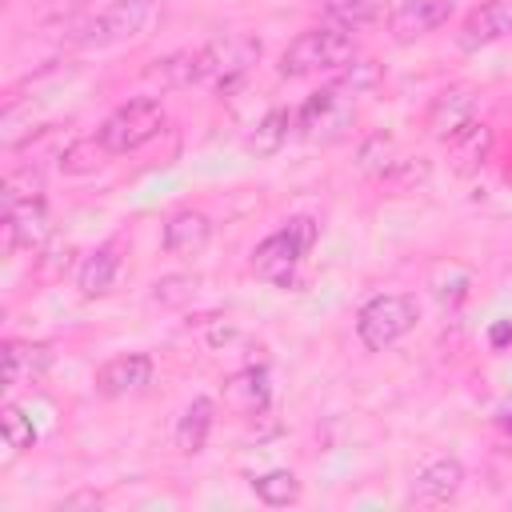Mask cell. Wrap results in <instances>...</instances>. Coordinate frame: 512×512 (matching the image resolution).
<instances>
[{"mask_svg": "<svg viewBox=\"0 0 512 512\" xmlns=\"http://www.w3.org/2000/svg\"><path fill=\"white\" fill-rule=\"evenodd\" d=\"M376 88H380V64L376 60H352L348 68H340V76L332 84H324L316 96L304 100V108L296 112V132L312 144L340 140L356 124L364 100Z\"/></svg>", "mask_w": 512, "mask_h": 512, "instance_id": "obj_1", "label": "cell"}, {"mask_svg": "<svg viewBox=\"0 0 512 512\" xmlns=\"http://www.w3.org/2000/svg\"><path fill=\"white\" fill-rule=\"evenodd\" d=\"M320 228L312 216H292L284 228H276L272 236H264L252 248V272L276 288H296V272L304 264V256L312 252Z\"/></svg>", "mask_w": 512, "mask_h": 512, "instance_id": "obj_2", "label": "cell"}, {"mask_svg": "<svg viewBox=\"0 0 512 512\" xmlns=\"http://www.w3.org/2000/svg\"><path fill=\"white\" fill-rule=\"evenodd\" d=\"M356 60V32L320 24L300 32L284 52H280V76H316V72H340Z\"/></svg>", "mask_w": 512, "mask_h": 512, "instance_id": "obj_3", "label": "cell"}, {"mask_svg": "<svg viewBox=\"0 0 512 512\" xmlns=\"http://www.w3.org/2000/svg\"><path fill=\"white\" fill-rule=\"evenodd\" d=\"M260 60V40L252 32H228L192 48V80L216 92L236 88Z\"/></svg>", "mask_w": 512, "mask_h": 512, "instance_id": "obj_4", "label": "cell"}, {"mask_svg": "<svg viewBox=\"0 0 512 512\" xmlns=\"http://www.w3.org/2000/svg\"><path fill=\"white\" fill-rule=\"evenodd\" d=\"M160 128H164V104L152 96H136L104 116V124L96 128V144L104 156H128L144 148Z\"/></svg>", "mask_w": 512, "mask_h": 512, "instance_id": "obj_5", "label": "cell"}, {"mask_svg": "<svg viewBox=\"0 0 512 512\" xmlns=\"http://www.w3.org/2000/svg\"><path fill=\"white\" fill-rule=\"evenodd\" d=\"M420 320V304L408 292H384L372 296L360 312H356V336L368 352H384L392 348L400 336H408Z\"/></svg>", "mask_w": 512, "mask_h": 512, "instance_id": "obj_6", "label": "cell"}, {"mask_svg": "<svg viewBox=\"0 0 512 512\" xmlns=\"http://www.w3.org/2000/svg\"><path fill=\"white\" fill-rule=\"evenodd\" d=\"M156 16H160V0H112L96 20H88L72 36V44L76 48H112V44L144 36Z\"/></svg>", "mask_w": 512, "mask_h": 512, "instance_id": "obj_7", "label": "cell"}, {"mask_svg": "<svg viewBox=\"0 0 512 512\" xmlns=\"http://www.w3.org/2000/svg\"><path fill=\"white\" fill-rule=\"evenodd\" d=\"M476 104H480V96L468 84H452V88L436 92L432 104H428V112H424V132L432 140H444L448 144L460 128H468L476 120Z\"/></svg>", "mask_w": 512, "mask_h": 512, "instance_id": "obj_8", "label": "cell"}, {"mask_svg": "<svg viewBox=\"0 0 512 512\" xmlns=\"http://www.w3.org/2000/svg\"><path fill=\"white\" fill-rule=\"evenodd\" d=\"M224 408L236 412V416H264L272 408V376L264 364H248V368H236L224 388Z\"/></svg>", "mask_w": 512, "mask_h": 512, "instance_id": "obj_9", "label": "cell"}, {"mask_svg": "<svg viewBox=\"0 0 512 512\" xmlns=\"http://www.w3.org/2000/svg\"><path fill=\"white\" fill-rule=\"evenodd\" d=\"M504 36H512V0H484L464 16L456 44L464 52H476V48H488Z\"/></svg>", "mask_w": 512, "mask_h": 512, "instance_id": "obj_10", "label": "cell"}, {"mask_svg": "<svg viewBox=\"0 0 512 512\" xmlns=\"http://www.w3.org/2000/svg\"><path fill=\"white\" fill-rule=\"evenodd\" d=\"M448 16H452V0H400L388 12V32L396 44H412L432 28H440Z\"/></svg>", "mask_w": 512, "mask_h": 512, "instance_id": "obj_11", "label": "cell"}, {"mask_svg": "<svg viewBox=\"0 0 512 512\" xmlns=\"http://www.w3.org/2000/svg\"><path fill=\"white\" fill-rule=\"evenodd\" d=\"M464 484V464L456 456H436L428 460L416 480H412V504H424V508H436V504H448Z\"/></svg>", "mask_w": 512, "mask_h": 512, "instance_id": "obj_12", "label": "cell"}, {"mask_svg": "<svg viewBox=\"0 0 512 512\" xmlns=\"http://www.w3.org/2000/svg\"><path fill=\"white\" fill-rule=\"evenodd\" d=\"M48 236V204L40 196L4 204V252L12 248H36Z\"/></svg>", "mask_w": 512, "mask_h": 512, "instance_id": "obj_13", "label": "cell"}, {"mask_svg": "<svg viewBox=\"0 0 512 512\" xmlns=\"http://www.w3.org/2000/svg\"><path fill=\"white\" fill-rule=\"evenodd\" d=\"M152 384V356L144 352H128V356H116L108 360L100 372H96V388L100 396H132V392H144Z\"/></svg>", "mask_w": 512, "mask_h": 512, "instance_id": "obj_14", "label": "cell"}, {"mask_svg": "<svg viewBox=\"0 0 512 512\" xmlns=\"http://www.w3.org/2000/svg\"><path fill=\"white\" fill-rule=\"evenodd\" d=\"M212 240V220L196 208H180L164 220V248L172 256H200Z\"/></svg>", "mask_w": 512, "mask_h": 512, "instance_id": "obj_15", "label": "cell"}, {"mask_svg": "<svg viewBox=\"0 0 512 512\" xmlns=\"http://www.w3.org/2000/svg\"><path fill=\"white\" fill-rule=\"evenodd\" d=\"M52 364V348L48 344H32V340H4V384L20 388L32 384L48 372Z\"/></svg>", "mask_w": 512, "mask_h": 512, "instance_id": "obj_16", "label": "cell"}, {"mask_svg": "<svg viewBox=\"0 0 512 512\" xmlns=\"http://www.w3.org/2000/svg\"><path fill=\"white\" fill-rule=\"evenodd\" d=\"M116 276H120V248L116 244H100V248H92L84 260H80V268H76V288H80V296H108L112 292V284H116Z\"/></svg>", "mask_w": 512, "mask_h": 512, "instance_id": "obj_17", "label": "cell"}, {"mask_svg": "<svg viewBox=\"0 0 512 512\" xmlns=\"http://www.w3.org/2000/svg\"><path fill=\"white\" fill-rule=\"evenodd\" d=\"M488 152H492V128H488L484 120H472L468 128H460V132L448 140V160H452V168H456L460 176L480 172L484 160H488Z\"/></svg>", "mask_w": 512, "mask_h": 512, "instance_id": "obj_18", "label": "cell"}, {"mask_svg": "<svg viewBox=\"0 0 512 512\" xmlns=\"http://www.w3.org/2000/svg\"><path fill=\"white\" fill-rule=\"evenodd\" d=\"M212 420H216V404L208 396H192L176 420V448L184 456H196L204 444H208V432H212Z\"/></svg>", "mask_w": 512, "mask_h": 512, "instance_id": "obj_19", "label": "cell"}, {"mask_svg": "<svg viewBox=\"0 0 512 512\" xmlns=\"http://www.w3.org/2000/svg\"><path fill=\"white\" fill-rule=\"evenodd\" d=\"M292 128H296V112H288V108H272V112L256 124V132L248 136V152H256V156H272V152H280L284 140L292 136Z\"/></svg>", "mask_w": 512, "mask_h": 512, "instance_id": "obj_20", "label": "cell"}, {"mask_svg": "<svg viewBox=\"0 0 512 512\" xmlns=\"http://www.w3.org/2000/svg\"><path fill=\"white\" fill-rule=\"evenodd\" d=\"M252 492H256L268 508H284V504L300 500V480H296L288 468H272V472H264V476L252 480Z\"/></svg>", "mask_w": 512, "mask_h": 512, "instance_id": "obj_21", "label": "cell"}, {"mask_svg": "<svg viewBox=\"0 0 512 512\" xmlns=\"http://www.w3.org/2000/svg\"><path fill=\"white\" fill-rule=\"evenodd\" d=\"M372 16H376L372 0H324V20H328V24H336V28L360 32Z\"/></svg>", "mask_w": 512, "mask_h": 512, "instance_id": "obj_22", "label": "cell"}, {"mask_svg": "<svg viewBox=\"0 0 512 512\" xmlns=\"http://www.w3.org/2000/svg\"><path fill=\"white\" fill-rule=\"evenodd\" d=\"M148 76L160 80L164 88H188V84H196L192 80V52H172V56L156 60V68Z\"/></svg>", "mask_w": 512, "mask_h": 512, "instance_id": "obj_23", "label": "cell"}, {"mask_svg": "<svg viewBox=\"0 0 512 512\" xmlns=\"http://www.w3.org/2000/svg\"><path fill=\"white\" fill-rule=\"evenodd\" d=\"M0 428H4V440H8L12 452H24V448L36 444V428H32V420H28L16 404H4V412H0Z\"/></svg>", "mask_w": 512, "mask_h": 512, "instance_id": "obj_24", "label": "cell"}, {"mask_svg": "<svg viewBox=\"0 0 512 512\" xmlns=\"http://www.w3.org/2000/svg\"><path fill=\"white\" fill-rule=\"evenodd\" d=\"M196 292V276H164L156 284V300L160 304H184Z\"/></svg>", "mask_w": 512, "mask_h": 512, "instance_id": "obj_25", "label": "cell"}, {"mask_svg": "<svg viewBox=\"0 0 512 512\" xmlns=\"http://www.w3.org/2000/svg\"><path fill=\"white\" fill-rule=\"evenodd\" d=\"M488 340H492V348H508L512 344V320H496L488 328Z\"/></svg>", "mask_w": 512, "mask_h": 512, "instance_id": "obj_26", "label": "cell"}]
</instances>
